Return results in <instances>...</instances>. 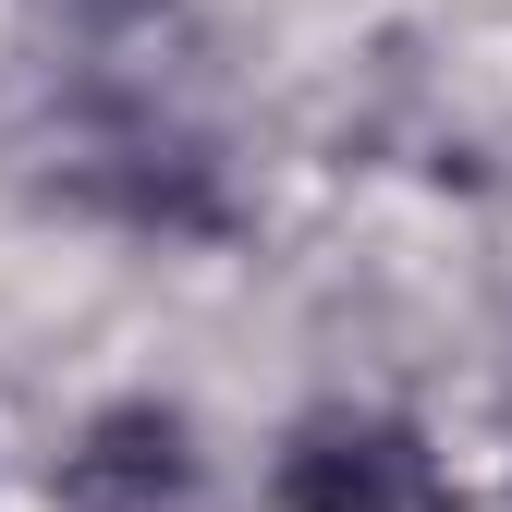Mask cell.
Masks as SVG:
<instances>
[{
	"label": "cell",
	"mask_w": 512,
	"mask_h": 512,
	"mask_svg": "<svg viewBox=\"0 0 512 512\" xmlns=\"http://www.w3.org/2000/svg\"><path fill=\"white\" fill-rule=\"evenodd\" d=\"M110 13H122V0H110Z\"/></svg>",
	"instance_id": "3957f363"
},
{
	"label": "cell",
	"mask_w": 512,
	"mask_h": 512,
	"mask_svg": "<svg viewBox=\"0 0 512 512\" xmlns=\"http://www.w3.org/2000/svg\"><path fill=\"white\" fill-rule=\"evenodd\" d=\"M281 512H464L439 488L427 439L391 415H317L281 452Z\"/></svg>",
	"instance_id": "6da1fadb"
},
{
	"label": "cell",
	"mask_w": 512,
	"mask_h": 512,
	"mask_svg": "<svg viewBox=\"0 0 512 512\" xmlns=\"http://www.w3.org/2000/svg\"><path fill=\"white\" fill-rule=\"evenodd\" d=\"M61 476H74V500H86V512H171L183 488H196V452H183V415L122 403V415H98V427H86V452L61 464Z\"/></svg>",
	"instance_id": "7a4b0ae2"
}]
</instances>
